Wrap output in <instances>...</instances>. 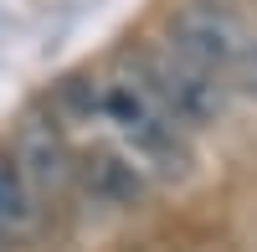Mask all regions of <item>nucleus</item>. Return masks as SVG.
I'll return each mask as SVG.
<instances>
[{"mask_svg": "<svg viewBox=\"0 0 257 252\" xmlns=\"http://www.w3.org/2000/svg\"><path fill=\"white\" fill-rule=\"evenodd\" d=\"M128 82L155 103V108L180 123V129H206L226 113V77H216L211 67H201L190 52H180L170 36L160 41H139L134 52L123 57Z\"/></svg>", "mask_w": 257, "mask_h": 252, "instance_id": "1", "label": "nucleus"}, {"mask_svg": "<svg viewBox=\"0 0 257 252\" xmlns=\"http://www.w3.org/2000/svg\"><path fill=\"white\" fill-rule=\"evenodd\" d=\"M98 123H108V134L123 155H134L149 175H180L185 170V129L170 123L155 103H149L128 77H113L103 82V108H98Z\"/></svg>", "mask_w": 257, "mask_h": 252, "instance_id": "2", "label": "nucleus"}, {"mask_svg": "<svg viewBox=\"0 0 257 252\" xmlns=\"http://www.w3.org/2000/svg\"><path fill=\"white\" fill-rule=\"evenodd\" d=\"M149 175L134 155H123L118 144H103V150L72 155V185L98 206H139L149 191Z\"/></svg>", "mask_w": 257, "mask_h": 252, "instance_id": "4", "label": "nucleus"}, {"mask_svg": "<svg viewBox=\"0 0 257 252\" xmlns=\"http://www.w3.org/2000/svg\"><path fill=\"white\" fill-rule=\"evenodd\" d=\"M237 82L257 98V41H247V57H242V67H237Z\"/></svg>", "mask_w": 257, "mask_h": 252, "instance_id": "7", "label": "nucleus"}, {"mask_svg": "<svg viewBox=\"0 0 257 252\" xmlns=\"http://www.w3.org/2000/svg\"><path fill=\"white\" fill-rule=\"evenodd\" d=\"M11 155L21 165V175H26L31 196L72 191V150H67V139H62V129L52 118H26V129H21Z\"/></svg>", "mask_w": 257, "mask_h": 252, "instance_id": "5", "label": "nucleus"}, {"mask_svg": "<svg viewBox=\"0 0 257 252\" xmlns=\"http://www.w3.org/2000/svg\"><path fill=\"white\" fill-rule=\"evenodd\" d=\"M170 41H175L180 52H190L201 62V67H211L216 77H237L242 57H247V26L237 21V11L221 6V0H185V6L175 11V21H170Z\"/></svg>", "mask_w": 257, "mask_h": 252, "instance_id": "3", "label": "nucleus"}, {"mask_svg": "<svg viewBox=\"0 0 257 252\" xmlns=\"http://www.w3.org/2000/svg\"><path fill=\"white\" fill-rule=\"evenodd\" d=\"M0 252H11V242H6V237H0Z\"/></svg>", "mask_w": 257, "mask_h": 252, "instance_id": "8", "label": "nucleus"}, {"mask_svg": "<svg viewBox=\"0 0 257 252\" xmlns=\"http://www.w3.org/2000/svg\"><path fill=\"white\" fill-rule=\"evenodd\" d=\"M31 226H36V196H31L26 175H21L16 155L0 150V237L16 242V237H26Z\"/></svg>", "mask_w": 257, "mask_h": 252, "instance_id": "6", "label": "nucleus"}]
</instances>
